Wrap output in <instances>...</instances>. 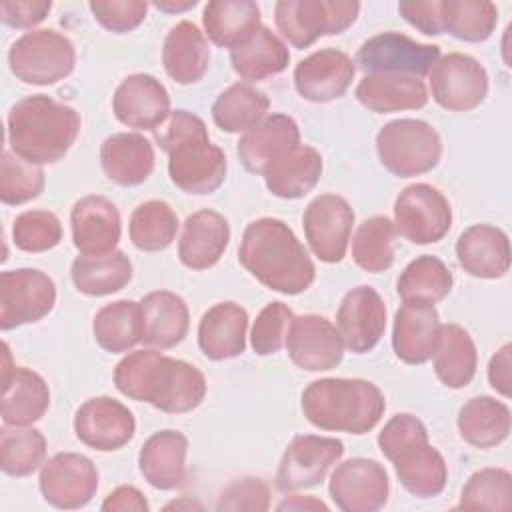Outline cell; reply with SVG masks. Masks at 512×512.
I'll return each mask as SVG.
<instances>
[{"instance_id": "1", "label": "cell", "mask_w": 512, "mask_h": 512, "mask_svg": "<svg viewBox=\"0 0 512 512\" xmlns=\"http://www.w3.org/2000/svg\"><path fill=\"white\" fill-rule=\"evenodd\" d=\"M114 384L126 398L168 414L192 412L206 396V378L194 364L156 348L126 354L114 368Z\"/></svg>"}, {"instance_id": "2", "label": "cell", "mask_w": 512, "mask_h": 512, "mask_svg": "<svg viewBox=\"0 0 512 512\" xmlns=\"http://www.w3.org/2000/svg\"><path fill=\"white\" fill-rule=\"evenodd\" d=\"M238 260L262 286L288 296L308 290L316 278L308 250L278 218L266 216L246 226Z\"/></svg>"}, {"instance_id": "3", "label": "cell", "mask_w": 512, "mask_h": 512, "mask_svg": "<svg viewBox=\"0 0 512 512\" xmlns=\"http://www.w3.org/2000/svg\"><path fill=\"white\" fill-rule=\"evenodd\" d=\"M154 140L168 154V176L186 194L216 192L228 170L226 154L210 142L204 120L188 110H174L154 130Z\"/></svg>"}, {"instance_id": "4", "label": "cell", "mask_w": 512, "mask_h": 512, "mask_svg": "<svg viewBox=\"0 0 512 512\" xmlns=\"http://www.w3.org/2000/svg\"><path fill=\"white\" fill-rule=\"evenodd\" d=\"M80 132V114L44 94L18 100L6 118L10 150L32 164H54L72 148Z\"/></svg>"}, {"instance_id": "5", "label": "cell", "mask_w": 512, "mask_h": 512, "mask_svg": "<svg viewBox=\"0 0 512 512\" xmlns=\"http://www.w3.org/2000/svg\"><path fill=\"white\" fill-rule=\"evenodd\" d=\"M306 420L326 432L366 434L384 416L382 390L362 378H320L310 382L300 400Z\"/></svg>"}, {"instance_id": "6", "label": "cell", "mask_w": 512, "mask_h": 512, "mask_svg": "<svg viewBox=\"0 0 512 512\" xmlns=\"http://www.w3.org/2000/svg\"><path fill=\"white\" fill-rule=\"evenodd\" d=\"M378 448L394 464L400 484L416 498L442 494L448 482L444 456L428 442V430L412 414L392 416L378 434Z\"/></svg>"}, {"instance_id": "7", "label": "cell", "mask_w": 512, "mask_h": 512, "mask_svg": "<svg viewBox=\"0 0 512 512\" xmlns=\"http://www.w3.org/2000/svg\"><path fill=\"white\" fill-rule=\"evenodd\" d=\"M376 154L390 174L412 178L438 166L442 140L432 124L418 118H398L378 130Z\"/></svg>"}, {"instance_id": "8", "label": "cell", "mask_w": 512, "mask_h": 512, "mask_svg": "<svg viewBox=\"0 0 512 512\" xmlns=\"http://www.w3.org/2000/svg\"><path fill=\"white\" fill-rule=\"evenodd\" d=\"M8 66L24 84L52 86L74 72L76 50L68 36L52 28L30 30L12 42Z\"/></svg>"}, {"instance_id": "9", "label": "cell", "mask_w": 512, "mask_h": 512, "mask_svg": "<svg viewBox=\"0 0 512 512\" xmlns=\"http://www.w3.org/2000/svg\"><path fill=\"white\" fill-rule=\"evenodd\" d=\"M360 12L354 0H280L274 4V22L290 46L302 50L322 36L342 34Z\"/></svg>"}, {"instance_id": "10", "label": "cell", "mask_w": 512, "mask_h": 512, "mask_svg": "<svg viewBox=\"0 0 512 512\" xmlns=\"http://www.w3.org/2000/svg\"><path fill=\"white\" fill-rule=\"evenodd\" d=\"M396 234L412 244H434L452 228L448 198L434 186L416 182L406 186L394 202Z\"/></svg>"}, {"instance_id": "11", "label": "cell", "mask_w": 512, "mask_h": 512, "mask_svg": "<svg viewBox=\"0 0 512 512\" xmlns=\"http://www.w3.org/2000/svg\"><path fill=\"white\" fill-rule=\"evenodd\" d=\"M56 304L54 280L38 268L0 274V328L12 330L48 316Z\"/></svg>"}, {"instance_id": "12", "label": "cell", "mask_w": 512, "mask_h": 512, "mask_svg": "<svg viewBox=\"0 0 512 512\" xmlns=\"http://www.w3.org/2000/svg\"><path fill=\"white\" fill-rule=\"evenodd\" d=\"M432 100L450 112L478 108L488 96V72L472 56L450 52L440 56L428 72Z\"/></svg>"}, {"instance_id": "13", "label": "cell", "mask_w": 512, "mask_h": 512, "mask_svg": "<svg viewBox=\"0 0 512 512\" xmlns=\"http://www.w3.org/2000/svg\"><path fill=\"white\" fill-rule=\"evenodd\" d=\"M440 58V46L422 44L400 32H380L356 52L354 64L366 74H406L422 78Z\"/></svg>"}, {"instance_id": "14", "label": "cell", "mask_w": 512, "mask_h": 512, "mask_svg": "<svg viewBox=\"0 0 512 512\" xmlns=\"http://www.w3.org/2000/svg\"><path fill=\"white\" fill-rule=\"evenodd\" d=\"M342 454L344 444L338 438L318 434L294 436L278 464L276 488L280 492H298L322 484Z\"/></svg>"}, {"instance_id": "15", "label": "cell", "mask_w": 512, "mask_h": 512, "mask_svg": "<svg viewBox=\"0 0 512 512\" xmlns=\"http://www.w3.org/2000/svg\"><path fill=\"white\" fill-rule=\"evenodd\" d=\"M38 486L50 506L78 510L94 498L98 490V470L84 454L58 452L42 464Z\"/></svg>"}, {"instance_id": "16", "label": "cell", "mask_w": 512, "mask_h": 512, "mask_svg": "<svg viewBox=\"0 0 512 512\" xmlns=\"http://www.w3.org/2000/svg\"><path fill=\"white\" fill-rule=\"evenodd\" d=\"M302 226L314 256L326 264H336L346 256L354 210L338 194H320L304 208Z\"/></svg>"}, {"instance_id": "17", "label": "cell", "mask_w": 512, "mask_h": 512, "mask_svg": "<svg viewBox=\"0 0 512 512\" xmlns=\"http://www.w3.org/2000/svg\"><path fill=\"white\" fill-rule=\"evenodd\" d=\"M328 492L342 512H376L388 502V472L376 460L350 458L330 474Z\"/></svg>"}, {"instance_id": "18", "label": "cell", "mask_w": 512, "mask_h": 512, "mask_svg": "<svg viewBox=\"0 0 512 512\" xmlns=\"http://www.w3.org/2000/svg\"><path fill=\"white\" fill-rule=\"evenodd\" d=\"M284 346L290 360L308 372L336 368L346 348L336 324L318 314L294 316Z\"/></svg>"}, {"instance_id": "19", "label": "cell", "mask_w": 512, "mask_h": 512, "mask_svg": "<svg viewBox=\"0 0 512 512\" xmlns=\"http://www.w3.org/2000/svg\"><path fill=\"white\" fill-rule=\"evenodd\" d=\"M74 432L84 446L98 452H112L132 440L136 420L120 400L96 396L76 410Z\"/></svg>"}, {"instance_id": "20", "label": "cell", "mask_w": 512, "mask_h": 512, "mask_svg": "<svg viewBox=\"0 0 512 512\" xmlns=\"http://www.w3.org/2000/svg\"><path fill=\"white\" fill-rule=\"evenodd\" d=\"M336 328L350 352H370L386 330L382 296L372 286H356L346 292L336 312Z\"/></svg>"}, {"instance_id": "21", "label": "cell", "mask_w": 512, "mask_h": 512, "mask_svg": "<svg viewBox=\"0 0 512 512\" xmlns=\"http://www.w3.org/2000/svg\"><path fill=\"white\" fill-rule=\"evenodd\" d=\"M2 348V422L8 426H30L46 414L50 406V388L38 372L12 364L8 344Z\"/></svg>"}, {"instance_id": "22", "label": "cell", "mask_w": 512, "mask_h": 512, "mask_svg": "<svg viewBox=\"0 0 512 512\" xmlns=\"http://www.w3.org/2000/svg\"><path fill=\"white\" fill-rule=\"evenodd\" d=\"M356 74L354 60L336 48H322L294 68L296 92L308 102H332L346 94Z\"/></svg>"}, {"instance_id": "23", "label": "cell", "mask_w": 512, "mask_h": 512, "mask_svg": "<svg viewBox=\"0 0 512 512\" xmlns=\"http://www.w3.org/2000/svg\"><path fill=\"white\" fill-rule=\"evenodd\" d=\"M112 110L124 126L154 132L170 116V96L158 78L138 72L118 84Z\"/></svg>"}, {"instance_id": "24", "label": "cell", "mask_w": 512, "mask_h": 512, "mask_svg": "<svg viewBox=\"0 0 512 512\" xmlns=\"http://www.w3.org/2000/svg\"><path fill=\"white\" fill-rule=\"evenodd\" d=\"M70 230L72 244L80 254L100 256L114 252L122 234L120 212L104 196H84L72 206Z\"/></svg>"}, {"instance_id": "25", "label": "cell", "mask_w": 512, "mask_h": 512, "mask_svg": "<svg viewBox=\"0 0 512 512\" xmlns=\"http://www.w3.org/2000/svg\"><path fill=\"white\" fill-rule=\"evenodd\" d=\"M300 144V128L288 114H266L254 128L242 134L236 152L242 166L264 176V172Z\"/></svg>"}, {"instance_id": "26", "label": "cell", "mask_w": 512, "mask_h": 512, "mask_svg": "<svg viewBox=\"0 0 512 512\" xmlns=\"http://www.w3.org/2000/svg\"><path fill=\"white\" fill-rule=\"evenodd\" d=\"M228 242V220L220 212L204 208L184 220L178 240V258L190 270H208L222 258Z\"/></svg>"}, {"instance_id": "27", "label": "cell", "mask_w": 512, "mask_h": 512, "mask_svg": "<svg viewBox=\"0 0 512 512\" xmlns=\"http://www.w3.org/2000/svg\"><path fill=\"white\" fill-rule=\"evenodd\" d=\"M458 264L474 278H502L510 268L508 234L490 224L468 226L456 240Z\"/></svg>"}, {"instance_id": "28", "label": "cell", "mask_w": 512, "mask_h": 512, "mask_svg": "<svg viewBox=\"0 0 512 512\" xmlns=\"http://www.w3.org/2000/svg\"><path fill=\"white\" fill-rule=\"evenodd\" d=\"M440 326V316L434 304L402 302L394 314L392 326L394 354L406 364L428 362L436 350Z\"/></svg>"}, {"instance_id": "29", "label": "cell", "mask_w": 512, "mask_h": 512, "mask_svg": "<svg viewBox=\"0 0 512 512\" xmlns=\"http://www.w3.org/2000/svg\"><path fill=\"white\" fill-rule=\"evenodd\" d=\"M140 324H142V342L168 350L178 346L188 334L190 312L182 296L170 290L148 292L140 302Z\"/></svg>"}, {"instance_id": "30", "label": "cell", "mask_w": 512, "mask_h": 512, "mask_svg": "<svg viewBox=\"0 0 512 512\" xmlns=\"http://www.w3.org/2000/svg\"><path fill=\"white\" fill-rule=\"evenodd\" d=\"M188 438L180 430L154 432L140 448L138 468L156 490H176L186 480Z\"/></svg>"}, {"instance_id": "31", "label": "cell", "mask_w": 512, "mask_h": 512, "mask_svg": "<svg viewBox=\"0 0 512 512\" xmlns=\"http://www.w3.org/2000/svg\"><path fill=\"white\" fill-rule=\"evenodd\" d=\"M248 314L236 302H218L198 324V346L210 360H230L246 350Z\"/></svg>"}, {"instance_id": "32", "label": "cell", "mask_w": 512, "mask_h": 512, "mask_svg": "<svg viewBox=\"0 0 512 512\" xmlns=\"http://www.w3.org/2000/svg\"><path fill=\"white\" fill-rule=\"evenodd\" d=\"M106 178L118 186H138L154 170V146L138 132H116L100 146Z\"/></svg>"}, {"instance_id": "33", "label": "cell", "mask_w": 512, "mask_h": 512, "mask_svg": "<svg viewBox=\"0 0 512 512\" xmlns=\"http://www.w3.org/2000/svg\"><path fill=\"white\" fill-rule=\"evenodd\" d=\"M354 94L364 108L376 114L420 110L430 98L422 78L406 74H366Z\"/></svg>"}, {"instance_id": "34", "label": "cell", "mask_w": 512, "mask_h": 512, "mask_svg": "<svg viewBox=\"0 0 512 512\" xmlns=\"http://www.w3.org/2000/svg\"><path fill=\"white\" fill-rule=\"evenodd\" d=\"M162 64L176 84L202 80L210 64V46L194 22L182 20L170 28L162 46Z\"/></svg>"}, {"instance_id": "35", "label": "cell", "mask_w": 512, "mask_h": 512, "mask_svg": "<svg viewBox=\"0 0 512 512\" xmlns=\"http://www.w3.org/2000/svg\"><path fill=\"white\" fill-rule=\"evenodd\" d=\"M458 434L474 448H494L502 444L512 426V414L506 402L492 396H474L462 404L456 418Z\"/></svg>"}, {"instance_id": "36", "label": "cell", "mask_w": 512, "mask_h": 512, "mask_svg": "<svg viewBox=\"0 0 512 512\" xmlns=\"http://www.w3.org/2000/svg\"><path fill=\"white\" fill-rule=\"evenodd\" d=\"M322 156L316 148L298 144L264 172L266 188L284 200L306 196L322 176Z\"/></svg>"}, {"instance_id": "37", "label": "cell", "mask_w": 512, "mask_h": 512, "mask_svg": "<svg viewBox=\"0 0 512 512\" xmlns=\"http://www.w3.org/2000/svg\"><path fill=\"white\" fill-rule=\"evenodd\" d=\"M206 36L220 48H236L260 24V6L252 0H210L202 12Z\"/></svg>"}, {"instance_id": "38", "label": "cell", "mask_w": 512, "mask_h": 512, "mask_svg": "<svg viewBox=\"0 0 512 512\" xmlns=\"http://www.w3.org/2000/svg\"><path fill=\"white\" fill-rule=\"evenodd\" d=\"M230 62L242 80L258 82L286 70L290 52L282 38L268 26H260L248 40L230 50Z\"/></svg>"}, {"instance_id": "39", "label": "cell", "mask_w": 512, "mask_h": 512, "mask_svg": "<svg viewBox=\"0 0 512 512\" xmlns=\"http://www.w3.org/2000/svg\"><path fill=\"white\" fill-rule=\"evenodd\" d=\"M434 358V372L438 380L452 390L464 388L472 382L478 366L476 344L468 330L460 324H442Z\"/></svg>"}, {"instance_id": "40", "label": "cell", "mask_w": 512, "mask_h": 512, "mask_svg": "<svg viewBox=\"0 0 512 512\" xmlns=\"http://www.w3.org/2000/svg\"><path fill=\"white\" fill-rule=\"evenodd\" d=\"M70 276L78 292L86 296H108L120 292L132 280V262L122 250L100 256L74 258Z\"/></svg>"}, {"instance_id": "41", "label": "cell", "mask_w": 512, "mask_h": 512, "mask_svg": "<svg viewBox=\"0 0 512 512\" xmlns=\"http://www.w3.org/2000/svg\"><path fill=\"white\" fill-rule=\"evenodd\" d=\"M268 108L270 100L264 92L248 82H236L220 92L212 104V118L220 130L240 134L254 128L266 116Z\"/></svg>"}, {"instance_id": "42", "label": "cell", "mask_w": 512, "mask_h": 512, "mask_svg": "<svg viewBox=\"0 0 512 512\" xmlns=\"http://www.w3.org/2000/svg\"><path fill=\"white\" fill-rule=\"evenodd\" d=\"M454 284L450 268L436 256L424 254L412 260L398 276L396 290L402 302L436 304L444 300Z\"/></svg>"}, {"instance_id": "43", "label": "cell", "mask_w": 512, "mask_h": 512, "mask_svg": "<svg viewBox=\"0 0 512 512\" xmlns=\"http://www.w3.org/2000/svg\"><path fill=\"white\" fill-rule=\"evenodd\" d=\"M92 332L100 348L112 354L128 352L142 342L140 306L134 300H116L102 306L92 322Z\"/></svg>"}, {"instance_id": "44", "label": "cell", "mask_w": 512, "mask_h": 512, "mask_svg": "<svg viewBox=\"0 0 512 512\" xmlns=\"http://www.w3.org/2000/svg\"><path fill=\"white\" fill-rule=\"evenodd\" d=\"M442 32L462 42H484L498 24V8L488 0H440Z\"/></svg>"}, {"instance_id": "45", "label": "cell", "mask_w": 512, "mask_h": 512, "mask_svg": "<svg viewBox=\"0 0 512 512\" xmlns=\"http://www.w3.org/2000/svg\"><path fill=\"white\" fill-rule=\"evenodd\" d=\"M394 222L386 216L366 218L352 236V260L370 274L388 270L394 264Z\"/></svg>"}, {"instance_id": "46", "label": "cell", "mask_w": 512, "mask_h": 512, "mask_svg": "<svg viewBox=\"0 0 512 512\" xmlns=\"http://www.w3.org/2000/svg\"><path fill=\"white\" fill-rule=\"evenodd\" d=\"M178 232V216L164 200H148L134 208L128 234L142 252H160L172 244Z\"/></svg>"}, {"instance_id": "47", "label": "cell", "mask_w": 512, "mask_h": 512, "mask_svg": "<svg viewBox=\"0 0 512 512\" xmlns=\"http://www.w3.org/2000/svg\"><path fill=\"white\" fill-rule=\"evenodd\" d=\"M46 438L30 426H8L0 430V468L8 476L24 478L42 468Z\"/></svg>"}, {"instance_id": "48", "label": "cell", "mask_w": 512, "mask_h": 512, "mask_svg": "<svg viewBox=\"0 0 512 512\" xmlns=\"http://www.w3.org/2000/svg\"><path fill=\"white\" fill-rule=\"evenodd\" d=\"M512 506V476L504 468H482L462 488L458 508L506 512Z\"/></svg>"}, {"instance_id": "49", "label": "cell", "mask_w": 512, "mask_h": 512, "mask_svg": "<svg viewBox=\"0 0 512 512\" xmlns=\"http://www.w3.org/2000/svg\"><path fill=\"white\" fill-rule=\"evenodd\" d=\"M46 178L38 164H32L12 150L2 152L0 160V200L8 206L26 204L38 198L44 190Z\"/></svg>"}, {"instance_id": "50", "label": "cell", "mask_w": 512, "mask_h": 512, "mask_svg": "<svg viewBox=\"0 0 512 512\" xmlns=\"http://www.w3.org/2000/svg\"><path fill=\"white\" fill-rule=\"evenodd\" d=\"M60 240L62 224L50 210H26L12 224V242L22 252H46L56 248Z\"/></svg>"}, {"instance_id": "51", "label": "cell", "mask_w": 512, "mask_h": 512, "mask_svg": "<svg viewBox=\"0 0 512 512\" xmlns=\"http://www.w3.org/2000/svg\"><path fill=\"white\" fill-rule=\"evenodd\" d=\"M294 320V312L284 302H270L266 304L254 320L250 332L252 350L258 356L276 354L284 344Z\"/></svg>"}, {"instance_id": "52", "label": "cell", "mask_w": 512, "mask_h": 512, "mask_svg": "<svg viewBox=\"0 0 512 512\" xmlns=\"http://www.w3.org/2000/svg\"><path fill=\"white\" fill-rule=\"evenodd\" d=\"M94 20L116 34L130 32L138 28L148 12V2L144 0H92L88 4Z\"/></svg>"}, {"instance_id": "53", "label": "cell", "mask_w": 512, "mask_h": 512, "mask_svg": "<svg viewBox=\"0 0 512 512\" xmlns=\"http://www.w3.org/2000/svg\"><path fill=\"white\" fill-rule=\"evenodd\" d=\"M270 490L260 478H242L232 482L220 494L218 510H268Z\"/></svg>"}, {"instance_id": "54", "label": "cell", "mask_w": 512, "mask_h": 512, "mask_svg": "<svg viewBox=\"0 0 512 512\" xmlns=\"http://www.w3.org/2000/svg\"><path fill=\"white\" fill-rule=\"evenodd\" d=\"M52 10L50 0H2L0 18L12 28H34Z\"/></svg>"}, {"instance_id": "55", "label": "cell", "mask_w": 512, "mask_h": 512, "mask_svg": "<svg viewBox=\"0 0 512 512\" xmlns=\"http://www.w3.org/2000/svg\"><path fill=\"white\" fill-rule=\"evenodd\" d=\"M400 16L426 36L442 34L440 0H402L398 2Z\"/></svg>"}, {"instance_id": "56", "label": "cell", "mask_w": 512, "mask_h": 512, "mask_svg": "<svg viewBox=\"0 0 512 512\" xmlns=\"http://www.w3.org/2000/svg\"><path fill=\"white\" fill-rule=\"evenodd\" d=\"M488 382L504 398L512 394V344H504L496 350L488 364Z\"/></svg>"}, {"instance_id": "57", "label": "cell", "mask_w": 512, "mask_h": 512, "mask_svg": "<svg viewBox=\"0 0 512 512\" xmlns=\"http://www.w3.org/2000/svg\"><path fill=\"white\" fill-rule=\"evenodd\" d=\"M100 508L104 512H146V510H150V504L136 486L124 484V486H118L116 490H112L104 498Z\"/></svg>"}, {"instance_id": "58", "label": "cell", "mask_w": 512, "mask_h": 512, "mask_svg": "<svg viewBox=\"0 0 512 512\" xmlns=\"http://www.w3.org/2000/svg\"><path fill=\"white\" fill-rule=\"evenodd\" d=\"M278 510H328V506L314 496L292 494L278 504Z\"/></svg>"}, {"instance_id": "59", "label": "cell", "mask_w": 512, "mask_h": 512, "mask_svg": "<svg viewBox=\"0 0 512 512\" xmlns=\"http://www.w3.org/2000/svg\"><path fill=\"white\" fill-rule=\"evenodd\" d=\"M196 4H198L196 0H156V2H154V6H156L158 10L170 12V14H174V12H186V10L194 8Z\"/></svg>"}]
</instances>
